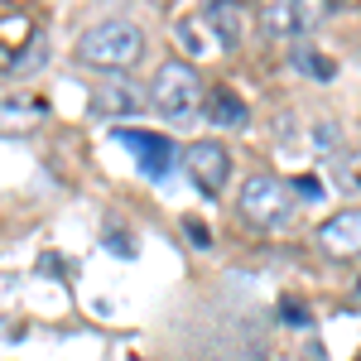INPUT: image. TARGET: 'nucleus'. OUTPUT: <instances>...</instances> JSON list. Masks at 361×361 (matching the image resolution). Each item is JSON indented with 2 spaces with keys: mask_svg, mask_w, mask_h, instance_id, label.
Wrapping results in <instances>:
<instances>
[{
  "mask_svg": "<svg viewBox=\"0 0 361 361\" xmlns=\"http://www.w3.org/2000/svg\"><path fill=\"white\" fill-rule=\"evenodd\" d=\"M294 68H299L304 78H313V82H333L337 78V63L328 54H318V49H308V44L294 49Z\"/></svg>",
  "mask_w": 361,
  "mask_h": 361,
  "instance_id": "obj_13",
  "label": "nucleus"
},
{
  "mask_svg": "<svg viewBox=\"0 0 361 361\" xmlns=\"http://www.w3.org/2000/svg\"><path fill=\"white\" fill-rule=\"evenodd\" d=\"M279 318H284L289 328H313V313H308V304H299V299H279Z\"/></svg>",
  "mask_w": 361,
  "mask_h": 361,
  "instance_id": "obj_15",
  "label": "nucleus"
},
{
  "mask_svg": "<svg viewBox=\"0 0 361 361\" xmlns=\"http://www.w3.org/2000/svg\"><path fill=\"white\" fill-rule=\"evenodd\" d=\"M92 106H97V111H111V116H130V111H145V106H149V97H145V87H135L130 78L111 73L106 87H97Z\"/></svg>",
  "mask_w": 361,
  "mask_h": 361,
  "instance_id": "obj_6",
  "label": "nucleus"
},
{
  "mask_svg": "<svg viewBox=\"0 0 361 361\" xmlns=\"http://www.w3.org/2000/svg\"><path fill=\"white\" fill-rule=\"evenodd\" d=\"M183 164H188V173H193V183L202 193L217 197L226 173H231V154H226V145H217V140H197V145L183 149Z\"/></svg>",
  "mask_w": 361,
  "mask_h": 361,
  "instance_id": "obj_4",
  "label": "nucleus"
},
{
  "mask_svg": "<svg viewBox=\"0 0 361 361\" xmlns=\"http://www.w3.org/2000/svg\"><path fill=\"white\" fill-rule=\"evenodd\" d=\"M44 116H49V106L39 97H5L0 102V135H29Z\"/></svg>",
  "mask_w": 361,
  "mask_h": 361,
  "instance_id": "obj_9",
  "label": "nucleus"
},
{
  "mask_svg": "<svg viewBox=\"0 0 361 361\" xmlns=\"http://www.w3.org/2000/svg\"><path fill=\"white\" fill-rule=\"evenodd\" d=\"M44 63H49V34H44V29H34V34L25 39V49H20V54H10L5 73H10V78H29V73H39Z\"/></svg>",
  "mask_w": 361,
  "mask_h": 361,
  "instance_id": "obj_12",
  "label": "nucleus"
},
{
  "mask_svg": "<svg viewBox=\"0 0 361 361\" xmlns=\"http://www.w3.org/2000/svg\"><path fill=\"white\" fill-rule=\"evenodd\" d=\"M197 97H202V87H197L193 63L173 58V63H164V68L154 73V87H149V106L164 116L169 126H188V121L197 116Z\"/></svg>",
  "mask_w": 361,
  "mask_h": 361,
  "instance_id": "obj_2",
  "label": "nucleus"
},
{
  "mask_svg": "<svg viewBox=\"0 0 361 361\" xmlns=\"http://www.w3.org/2000/svg\"><path fill=\"white\" fill-rule=\"evenodd\" d=\"M241 217H246L255 231H284L294 222V197H289V183H279L275 173H255L241 183Z\"/></svg>",
  "mask_w": 361,
  "mask_h": 361,
  "instance_id": "obj_3",
  "label": "nucleus"
},
{
  "mask_svg": "<svg viewBox=\"0 0 361 361\" xmlns=\"http://www.w3.org/2000/svg\"><path fill=\"white\" fill-rule=\"evenodd\" d=\"M173 39H178V44H183V49H188V54H197V49H202V44H197V34H193V25H188V20H183V25L173 29Z\"/></svg>",
  "mask_w": 361,
  "mask_h": 361,
  "instance_id": "obj_17",
  "label": "nucleus"
},
{
  "mask_svg": "<svg viewBox=\"0 0 361 361\" xmlns=\"http://www.w3.org/2000/svg\"><path fill=\"white\" fill-rule=\"evenodd\" d=\"M313 20H318L313 0H275V5L260 15L265 34H275V39H284V34H304V29H313Z\"/></svg>",
  "mask_w": 361,
  "mask_h": 361,
  "instance_id": "obj_7",
  "label": "nucleus"
},
{
  "mask_svg": "<svg viewBox=\"0 0 361 361\" xmlns=\"http://www.w3.org/2000/svg\"><path fill=\"white\" fill-rule=\"evenodd\" d=\"M318 241H323V250H328V255H357V250H361V207L337 212L333 222H323Z\"/></svg>",
  "mask_w": 361,
  "mask_h": 361,
  "instance_id": "obj_8",
  "label": "nucleus"
},
{
  "mask_svg": "<svg viewBox=\"0 0 361 361\" xmlns=\"http://www.w3.org/2000/svg\"><path fill=\"white\" fill-rule=\"evenodd\" d=\"M116 140L135 154L149 178H164L169 164H173V140L169 135H154V130H116Z\"/></svg>",
  "mask_w": 361,
  "mask_h": 361,
  "instance_id": "obj_5",
  "label": "nucleus"
},
{
  "mask_svg": "<svg viewBox=\"0 0 361 361\" xmlns=\"http://www.w3.org/2000/svg\"><path fill=\"white\" fill-rule=\"evenodd\" d=\"M294 193L308 197V202H318V197H323V183H318L313 173H304V178H294Z\"/></svg>",
  "mask_w": 361,
  "mask_h": 361,
  "instance_id": "obj_16",
  "label": "nucleus"
},
{
  "mask_svg": "<svg viewBox=\"0 0 361 361\" xmlns=\"http://www.w3.org/2000/svg\"><path fill=\"white\" fill-rule=\"evenodd\" d=\"M102 241H106V250H116L121 260H135V236H130L121 222H106V226H102Z\"/></svg>",
  "mask_w": 361,
  "mask_h": 361,
  "instance_id": "obj_14",
  "label": "nucleus"
},
{
  "mask_svg": "<svg viewBox=\"0 0 361 361\" xmlns=\"http://www.w3.org/2000/svg\"><path fill=\"white\" fill-rule=\"evenodd\" d=\"M188 236H193V246H212V231L197 222V217H188Z\"/></svg>",
  "mask_w": 361,
  "mask_h": 361,
  "instance_id": "obj_18",
  "label": "nucleus"
},
{
  "mask_svg": "<svg viewBox=\"0 0 361 361\" xmlns=\"http://www.w3.org/2000/svg\"><path fill=\"white\" fill-rule=\"evenodd\" d=\"M207 121H212V126H222V130H241V126L250 121V106L231 92V87H217V92H212V102H207Z\"/></svg>",
  "mask_w": 361,
  "mask_h": 361,
  "instance_id": "obj_11",
  "label": "nucleus"
},
{
  "mask_svg": "<svg viewBox=\"0 0 361 361\" xmlns=\"http://www.w3.org/2000/svg\"><path fill=\"white\" fill-rule=\"evenodd\" d=\"M357 304H361V279H357Z\"/></svg>",
  "mask_w": 361,
  "mask_h": 361,
  "instance_id": "obj_20",
  "label": "nucleus"
},
{
  "mask_svg": "<svg viewBox=\"0 0 361 361\" xmlns=\"http://www.w3.org/2000/svg\"><path fill=\"white\" fill-rule=\"evenodd\" d=\"M328 5H352V0H328Z\"/></svg>",
  "mask_w": 361,
  "mask_h": 361,
  "instance_id": "obj_19",
  "label": "nucleus"
},
{
  "mask_svg": "<svg viewBox=\"0 0 361 361\" xmlns=\"http://www.w3.org/2000/svg\"><path fill=\"white\" fill-rule=\"evenodd\" d=\"M140 54H145V34L130 20H102V25H92L78 39V58H82L87 68H111V73H121V68L140 63Z\"/></svg>",
  "mask_w": 361,
  "mask_h": 361,
  "instance_id": "obj_1",
  "label": "nucleus"
},
{
  "mask_svg": "<svg viewBox=\"0 0 361 361\" xmlns=\"http://www.w3.org/2000/svg\"><path fill=\"white\" fill-rule=\"evenodd\" d=\"M202 15H207V25H212V34H217L222 49H236V44H241L246 20H241L236 0H202Z\"/></svg>",
  "mask_w": 361,
  "mask_h": 361,
  "instance_id": "obj_10",
  "label": "nucleus"
}]
</instances>
